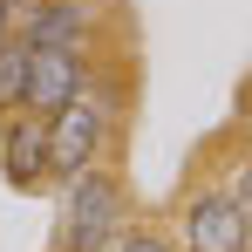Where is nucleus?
<instances>
[{
	"mask_svg": "<svg viewBox=\"0 0 252 252\" xmlns=\"http://www.w3.org/2000/svg\"><path fill=\"white\" fill-rule=\"evenodd\" d=\"M28 102V41H0V109Z\"/></svg>",
	"mask_w": 252,
	"mask_h": 252,
	"instance_id": "6",
	"label": "nucleus"
},
{
	"mask_svg": "<svg viewBox=\"0 0 252 252\" xmlns=\"http://www.w3.org/2000/svg\"><path fill=\"white\" fill-rule=\"evenodd\" d=\"M116 225H123V198H116V184H109L102 170H82V177L68 184L62 246H68V252H102L109 239H116Z\"/></svg>",
	"mask_w": 252,
	"mask_h": 252,
	"instance_id": "1",
	"label": "nucleus"
},
{
	"mask_svg": "<svg viewBox=\"0 0 252 252\" xmlns=\"http://www.w3.org/2000/svg\"><path fill=\"white\" fill-rule=\"evenodd\" d=\"M89 89V62L82 55H62V48H28V109H68V102H82Z\"/></svg>",
	"mask_w": 252,
	"mask_h": 252,
	"instance_id": "3",
	"label": "nucleus"
},
{
	"mask_svg": "<svg viewBox=\"0 0 252 252\" xmlns=\"http://www.w3.org/2000/svg\"><path fill=\"white\" fill-rule=\"evenodd\" d=\"M232 205H239V211H246V218H252V170H246V177H239V198H232Z\"/></svg>",
	"mask_w": 252,
	"mask_h": 252,
	"instance_id": "8",
	"label": "nucleus"
},
{
	"mask_svg": "<svg viewBox=\"0 0 252 252\" xmlns=\"http://www.w3.org/2000/svg\"><path fill=\"white\" fill-rule=\"evenodd\" d=\"M95 150H102V102H68V109H55L48 116V170H62V177H82L95 164Z\"/></svg>",
	"mask_w": 252,
	"mask_h": 252,
	"instance_id": "2",
	"label": "nucleus"
},
{
	"mask_svg": "<svg viewBox=\"0 0 252 252\" xmlns=\"http://www.w3.org/2000/svg\"><path fill=\"white\" fill-rule=\"evenodd\" d=\"M123 252H170V246H164V239H150V232H129Z\"/></svg>",
	"mask_w": 252,
	"mask_h": 252,
	"instance_id": "7",
	"label": "nucleus"
},
{
	"mask_svg": "<svg viewBox=\"0 0 252 252\" xmlns=\"http://www.w3.org/2000/svg\"><path fill=\"white\" fill-rule=\"evenodd\" d=\"M0 41H14V0H0Z\"/></svg>",
	"mask_w": 252,
	"mask_h": 252,
	"instance_id": "9",
	"label": "nucleus"
},
{
	"mask_svg": "<svg viewBox=\"0 0 252 252\" xmlns=\"http://www.w3.org/2000/svg\"><path fill=\"white\" fill-rule=\"evenodd\" d=\"M7 170H14L21 184L48 177V123H34V116H14V129H7Z\"/></svg>",
	"mask_w": 252,
	"mask_h": 252,
	"instance_id": "5",
	"label": "nucleus"
},
{
	"mask_svg": "<svg viewBox=\"0 0 252 252\" xmlns=\"http://www.w3.org/2000/svg\"><path fill=\"white\" fill-rule=\"evenodd\" d=\"M184 239H191V252H239L246 246V211L232 198H205V205H191Z\"/></svg>",
	"mask_w": 252,
	"mask_h": 252,
	"instance_id": "4",
	"label": "nucleus"
}]
</instances>
